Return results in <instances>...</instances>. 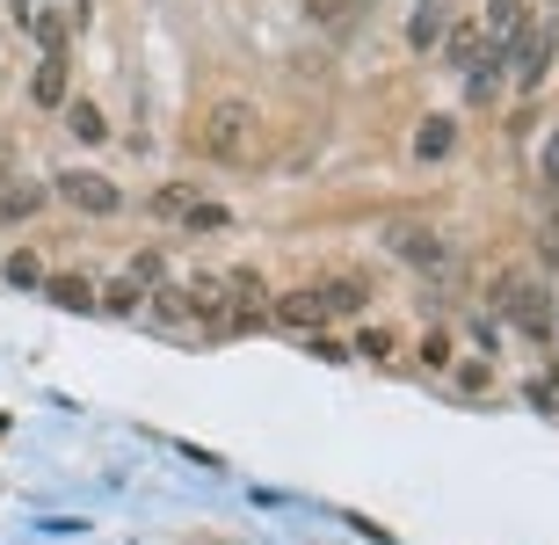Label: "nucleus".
Segmentation results:
<instances>
[{
    "mask_svg": "<svg viewBox=\"0 0 559 545\" xmlns=\"http://www.w3.org/2000/svg\"><path fill=\"white\" fill-rule=\"evenodd\" d=\"M538 182H545V197H559V125H552V139H545V161H538Z\"/></svg>",
    "mask_w": 559,
    "mask_h": 545,
    "instance_id": "24",
    "label": "nucleus"
},
{
    "mask_svg": "<svg viewBox=\"0 0 559 545\" xmlns=\"http://www.w3.org/2000/svg\"><path fill=\"white\" fill-rule=\"evenodd\" d=\"M44 189H51L59 204L87 211V218H117V211H124V189L109 182V175H95V168H59Z\"/></svg>",
    "mask_w": 559,
    "mask_h": 545,
    "instance_id": "4",
    "label": "nucleus"
},
{
    "mask_svg": "<svg viewBox=\"0 0 559 545\" xmlns=\"http://www.w3.org/2000/svg\"><path fill=\"white\" fill-rule=\"evenodd\" d=\"M0 276H8L15 292H44V270H37V254H8V262H0Z\"/></svg>",
    "mask_w": 559,
    "mask_h": 545,
    "instance_id": "19",
    "label": "nucleus"
},
{
    "mask_svg": "<svg viewBox=\"0 0 559 545\" xmlns=\"http://www.w3.org/2000/svg\"><path fill=\"white\" fill-rule=\"evenodd\" d=\"M451 153H457V117H443V109L421 117V125H415V161L436 168V161H451Z\"/></svg>",
    "mask_w": 559,
    "mask_h": 545,
    "instance_id": "10",
    "label": "nucleus"
},
{
    "mask_svg": "<svg viewBox=\"0 0 559 545\" xmlns=\"http://www.w3.org/2000/svg\"><path fill=\"white\" fill-rule=\"evenodd\" d=\"M559 59V29L552 22H523L516 37H509V81L531 95V87H545V73H552Z\"/></svg>",
    "mask_w": 559,
    "mask_h": 545,
    "instance_id": "3",
    "label": "nucleus"
},
{
    "mask_svg": "<svg viewBox=\"0 0 559 545\" xmlns=\"http://www.w3.org/2000/svg\"><path fill=\"white\" fill-rule=\"evenodd\" d=\"M44 298H51L59 313H103V306H95V284H87L81 270H59V276H44Z\"/></svg>",
    "mask_w": 559,
    "mask_h": 545,
    "instance_id": "11",
    "label": "nucleus"
},
{
    "mask_svg": "<svg viewBox=\"0 0 559 545\" xmlns=\"http://www.w3.org/2000/svg\"><path fill=\"white\" fill-rule=\"evenodd\" d=\"M226 226H233V211H226V204H211V197L182 218V233H226Z\"/></svg>",
    "mask_w": 559,
    "mask_h": 545,
    "instance_id": "21",
    "label": "nucleus"
},
{
    "mask_svg": "<svg viewBox=\"0 0 559 545\" xmlns=\"http://www.w3.org/2000/svg\"><path fill=\"white\" fill-rule=\"evenodd\" d=\"M487 51H495V44H487V22H451V29H443V66H451V73H473L479 59H487Z\"/></svg>",
    "mask_w": 559,
    "mask_h": 545,
    "instance_id": "8",
    "label": "nucleus"
},
{
    "mask_svg": "<svg viewBox=\"0 0 559 545\" xmlns=\"http://www.w3.org/2000/svg\"><path fill=\"white\" fill-rule=\"evenodd\" d=\"M29 103L51 109V117L73 103V44H59V51H44V59H37V73H29Z\"/></svg>",
    "mask_w": 559,
    "mask_h": 545,
    "instance_id": "5",
    "label": "nucleus"
},
{
    "mask_svg": "<svg viewBox=\"0 0 559 545\" xmlns=\"http://www.w3.org/2000/svg\"><path fill=\"white\" fill-rule=\"evenodd\" d=\"M0 8H8V22H15V29H37V15H44L37 0H0Z\"/></svg>",
    "mask_w": 559,
    "mask_h": 545,
    "instance_id": "25",
    "label": "nucleus"
},
{
    "mask_svg": "<svg viewBox=\"0 0 559 545\" xmlns=\"http://www.w3.org/2000/svg\"><path fill=\"white\" fill-rule=\"evenodd\" d=\"M44 204H51V189H44V182H15V175H0V218H15V226H22V218H37Z\"/></svg>",
    "mask_w": 559,
    "mask_h": 545,
    "instance_id": "12",
    "label": "nucleus"
},
{
    "mask_svg": "<svg viewBox=\"0 0 559 545\" xmlns=\"http://www.w3.org/2000/svg\"><path fill=\"white\" fill-rule=\"evenodd\" d=\"M197 204H204V197H197V182H160V189H153V204H145V211H153L160 226H182V218H189V211H197Z\"/></svg>",
    "mask_w": 559,
    "mask_h": 545,
    "instance_id": "14",
    "label": "nucleus"
},
{
    "mask_svg": "<svg viewBox=\"0 0 559 545\" xmlns=\"http://www.w3.org/2000/svg\"><path fill=\"white\" fill-rule=\"evenodd\" d=\"M312 292H320V306H328V320H349V313H364V306H371V284H364V276H320V284H312Z\"/></svg>",
    "mask_w": 559,
    "mask_h": 545,
    "instance_id": "9",
    "label": "nucleus"
},
{
    "mask_svg": "<svg viewBox=\"0 0 559 545\" xmlns=\"http://www.w3.org/2000/svg\"><path fill=\"white\" fill-rule=\"evenodd\" d=\"M95 306L117 313V320H139L145 313V284L139 276H109V284H95Z\"/></svg>",
    "mask_w": 559,
    "mask_h": 545,
    "instance_id": "13",
    "label": "nucleus"
},
{
    "mask_svg": "<svg viewBox=\"0 0 559 545\" xmlns=\"http://www.w3.org/2000/svg\"><path fill=\"white\" fill-rule=\"evenodd\" d=\"M538 262H545V270H559V197L545 204V218H538Z\"/></svg>",
    "mask_w": 559,
    "mask_h": 545,
    "instance_id": "20",
    "label": "nucleus"
},
{
    "mask_svg": "<svg viewBox=\"0 0 559 545\" xmlns=\"http://www.w3.org/2000/svg\"><path fill=\"white\" fill-rule=\"evenodd\" d=\"M495 313L516 328V335H531V342H552L559 335V306H552V292L545 284H531V276H495Z\"/></svg>",
    "mask_w": 559,
    "mask_h": 545,
    "instance_id": "2",
    "label": "nucleus"
},
{
    "mask_svg": "<svg viewBox=\"0 0 559 545\" xmlns=\"http://www.w3.org/2000/svg\"><path fill=\"white\" fill-rule=\"evenodd\" d=\"M385 248H393L400 262H415V270H443V262H451L443 233L421 226V218H400V226H385Z\"/></svg>",
    "mask_w": 559,
    "mask_h": 545,
    "instance_id": "6",
    "label": "nucleus"
},
{
    "mask_svg": "<svg viewBox=\"0 0 559 545\" xmlns=\"http://www.w3.org/2000/svg\"><path fill=\"white\" fill-rule=\"evenodd\" d=\"M421 364H429V371H451V335H443V328L421 335Z\"/></svg>",
    "mask_w": 559,
    "mask_h": 545,
    "instance_id": "23",
    "label": "nucleus"
},
{
    "mask_svg": "<svg viewBox=\"0 0 559 545\" xmlns=\"http://www.w3.org/2000/svg\"><path fill=\"white\" fill-rule=\"evenodd\" d=\"M306 22L312 29H328V37H342L356 22V0H306Z\"/></svg>",
    "mask_w": 559,
    "mask_h": 545,
    "instance_id": "17",
    "label": "nucleus"
},
{
    "mask_svg": "<svg viewBox=\"0 0 559 545\" xmlns=\"http://www.w3.org/2000/svg\"><path fill=\"white\" fill-rule=\"evenodd\" d=\"M443 29H451V22H443V8H436V0H421V15L407 22V44H415V51H436V44H443Z\"/></svg>",
    "mask_w": 559,
    "mask_h": 545,
    "instance_id": "18",
    "label": "nucleus"
},
{
    "mask_svg": "<svg viewBox=\"0 0 559 545\" xmlns=\"http://www.w3.org/2000/svg\"><path fill=\"white\" fill-rule=\"evenodd\" d=\"M393 349H400V335H393V328H364V335H356V349H349V357H393Z\"/></svg>",
    "mask_w": 559,
    "mask_h": 545,
    "instance_id": "22",
    "label": "nucleus"
},
{
    "mask_svg": "<svg viewBox=\"0 0 559 545\" xmlns=\"http://www.w3.org/2000/svg\"><path fill=\"white\" fill-rule=\"evenodd\" d=\"M270 320L276 328H290V335H320L328 328V306H320V292H270Z\"/></svg>",
    "mask_w": 559,
    "mask_h": 545,
    "instance_id": "7",
    "label": "nucleus"
},
{
    "mask_svg": "<svg viewBox=\"0 0 559 545\" xmlns=\"http://www.w3.org/2000/svg\"><path fill=\"white\" fill-rule=\"evenodd\" d=\"M487 44H495V51H509V37H516L523 22H531V8H523V0H487Z\"/></svg>",
    "mask_w": 559,
    "mask_h": 545,
    "instance_id": "16",
    "label": "nucleus"
},
{
    "mask_svg": "<svg viewBox=\"0 0 559 545\" xmlns=\"http://www.w3.org/2000/svg\"><path fill=\"white\" fill-rule=\"evenodd\" d=\"M59 117H66V131H73L81 146H103V139H109V117H103L95 103H87V95H73V103H66Z\"/></svg>",
    "mask_w": 559,
    "mask_h": 545,
    "instance_id": "15",
    "label": "nucleus"
},
{
    "mask_svg": "<svg viewBox=\"0 0 559 545\" xmlns=\"http://www.w3.org/2000/svg\"><path fill=\"white\" fill-rule=\"evenodd\" d=\"M254 139H262V109H254L248 95H218V103L197 117V146H204V161H218V168L254 161Z\"/></svg>",
    "mask_w": 559,
    "mask_h": 545,
    "instance_id": "1",
    "label": "nucleus"
},
{
    "mask_svg": "<svg viewBox=\"0 0 559 545\" xmlns=\"http://www.w3.org/2000/svg\"><path fill=\"white\" fill-rule=\"evenodd\" d=\"M457 386H465V393H487L495 378H487V364H465V371H457Z\"/></svg>",
    "mask_w": 559,
    "mask_h": 545,
    "instance_id": "26",
    "label": "nucleus"
}]
</instances>
